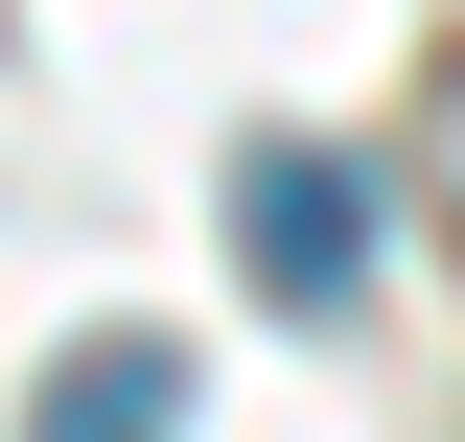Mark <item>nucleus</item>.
<instances>
[{
  "label": "nucleus",
  "instance_id": "f257e3e1",
  "mask_svg": "<svg viewBox=\"0 0 465 442\" xmlns=\"http://www.w3.org/2000/svg\"><path fill=\"white\" fill-rule=\"evenodd\" d=\"M232 256H256V303H372V186L326 164V140H232Z\"/></svg>",
  "mask_w": 465,
  "mask_h": 442
},
{
  "label": "nucleus",
  "instance_id": "f03ea898",
  "mask_svg": "<svg viewBox=\"0 0 465 442\" xmlns=\"http://www.w3.org/2000/svg\"><path fill=\"white\" fill-rule=\"evenodd\" d=\"M24 442H186V349H140V326H94L47 396H24Z\"/></svg>",
  "mask_w": 465,
  "mask_h": 442
}]
</instances>
